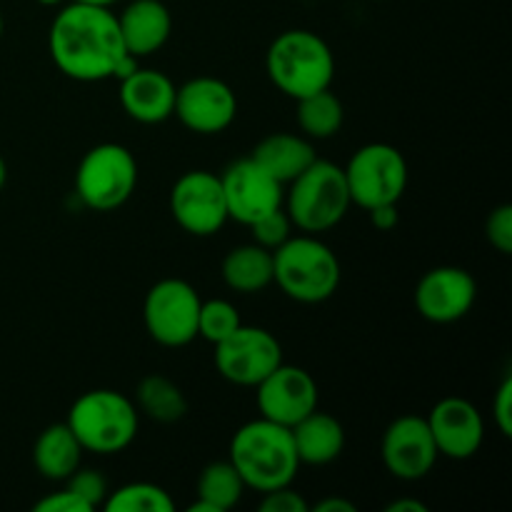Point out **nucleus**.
<instances>
[{
  "instance_id": "36",
  "label": "nucleus",
  "mask_w": 512,
  "mask_h": 512,
  "mask_svg": "<svg viewBox=\"0 0 512 512\" xmlns=\"http://www.w3.org/2000/svg\"><path fill=\"white\" fill-rule=\"evenodd\" d=\"M313 510L315 512H358L355 503H350V500H343V498H325L320 500Z\"/></svg>"
},
{
  "instance_id": "40",
  "label": "nucleus",
  "mask_w": 512,
  "mask_h": 512,
  "mask_svg": "<svg viewBox=\"0 0 512 512\" xmlns=\"http://www.w3.org/2000/svg\"><path fill=\"white\" fill-rule=\"evenodd\" d=\"M38 3L40 5H60V3H63V0H38Z\"/></svg>"
},
{
  "instance_id": "15",
  "label": "nucleus",
  "mask_w": 512,
  "mask_h": 512,
  "mask_svg": "<svg viewBox=\"0 0 512 512\" xmlns=\"http://www.w3.org/2000/svg\"><path fill=\"white\" fill-rule=\"evenodd\" d=\"M380 455L388 473L408 483L425 478L440 458L428 420L418 415H403L388 425Z\"/></svg>"
},
{
  "instance_id": "14",
  "label": "nucleus",
  "mask_w": 512,
  "mask_h": 512,
  "mask_svg": "<svg viewBox=\"0 0 512 512\" xmlns=\"http://www.w3.org/2000/svg\"><path fill=\"white\" fill-rule=\"evenodd\" d=\"M260 418L293 428L295 423L318 410V385L308 370L280 363L258 385Z\"/></svg>"
},
{
  "instance_id": "38",
  "label": "nucleus",
  "mask_w": 512,
  "mask_h": 512,
  "mask_svg": "<svg viewBox=\"0 0 512 512\" xmlns=\"http://www.w3.org/2000/svg\"><path fill=\"white\" fill-rule=\"evenodd\" d=\"M73 3H85V5H103V8H110L118 0H73Z\"/></svg>"
},
{
  "instance_id": "41",
  "label": "nucleus",
  "mask_w": 512,
  "mask_h": 512,
  "mask_svg": "<svg viewBox=\"0 0 512 512\" xmlns=\"http://www.w3.org/2000/svg\"><path fill=\"white\" fill-rule=\"evenodd\" d=\"M0 38H3V15H0Z\"/></svg>"
},
{
  "instance_id": "29",
  "label": "nucleus",
  "mask_w": 512,
  "mask_h": 512,
  "mask_svg": "<svg viewBox=\"0 0 512 512\" xmlns=\"http://www.w3.org/2000/svg\"><path fill=\"white\" fill-rule=\"evenodd\" d=\"M253 235H255V243L263 245V248L275 250L290 238V230H293V223H290L288 213L283 208L273 210V213L263 215V218L255 220L253 225Z\"/></svg>"
},
{
  "instance_id": "11",
  "label": "nucleus",
  "mask_w": 512,
  "mask_h": 512,
  "mask_svg": "<svg viewBox=\"0 0 512 512\" xmlns=\"http://www.w3.org/2000/svg\"><path fill=\"white\" fill-rule=\"evenodd\" d=\"M170 210L185 233L198 238L215 235L228 220L223 183L208 170H190L180 175L170 190Z\"/></svg>"
},
{
  "instance_id": "24",
  "label": "nucleus",
  "mask_w": 512,
  "mask_h": 512,
  "mask_svg": "<svg viewBox=\"0 0 512 512\" xmlns=\"http://www.w3.org/2000/svg\"><path fill=\"white\" fill-rule=\"evenodd\" d=\"M343 118V103L338 100V95L330 93V88L298 100V125L305 133V138H333L343 128Z\"/></svg>"
},
{
  "instance_id": "22",
  "label": "nucleus",
  "mask_w": 512,
  "mask_h": 512,
  "mask_svg": "<svg viewBox=\"0 0 512 512\" xmlns=\"http://www.w3.org/2000/svg\"><path fill=\"white\" fill-rule=\"evenodd\" d=\"M83 445L68 428V423H58L45 428L33 445V463L45 480H65L80 465Z\"/></svg>"
},
{
  "instance_id": "5",
  "label": "nucleus",
  "mask_w": 512,
  "mask_h": 512,
  "mask_svg": "<svg viewBox=\"0 0 512 512\" xmlns=\"http://www.w3.org/2000/svg\"><path fill=\"white\" fill-rule=\"evenodd\" d=\"M288 185L290 193L283 200L288 205L285 213H288L293 228L303 230L308 235L335 228L353 205L343 168L328 163V160L315 158Z\"/></svg>"
},
{
  "instance_id": "13",
  "label": "nucleus",
  "mask_w": 512,
  "mask_h": 512,
  "mask_svg": "<svg viewBox=\"0 0 512 512\" xmlns=\"http://www.w3.org/2000/svg\"><path fill=\"white\" fill-rule=\"evenodd\" d=\"M173 115H178L180 123L193 133H223L238 115V98L228 83L200 75L175 90Z\"/></svg>"
},
{
  "instance_id": "4",
  "label": "nucleus",
  "mask_w": 512,
  "mask_h": 512,
  "mask_svg": "<svg viewBox=\"0 0 512 512\" xmlns=\"http://www.w3.org/2000/svg\"><path fill=\"white\" fill-rule=\"evenodd\" d=\"M273 283L298 303H323L340 285V263L333 250L313 235H290L273 250Z\"/></svg>"
},
{
  "instance_id": "9",
  "label": "nucleus",
  "mask_w": 512,
  "mask_h": 512,
  "mask_svg": "<svg viewBox=\"0 0 512 512\" xmlns=\"http://www.w3.org/2000/svg\"><path fill=\"white\" fill-rule=\"evenodd\" d=\"M200 295L190 283L168 278L148 290L143 303L145 330L165 348H183L198 338Z\"/></svg>"
},
{
  "instance_id": "26",
  "label": "nucleus",
  "mask_w": 512,
  "mask_h": 512,
  "mask_svg": "<svg viewBox=\"0 0 512 512\" xmlns=\"http://www.w3.org/2000/svg\"><path fill=\"white\" fill-rule=\"evenodd\" d=\"M138 405L158 423H178L188 413V400L173 380L163 375H148L138 385Z\"/></svg>"
},
{
  "instance_id": "21",
  "label": "nucleus",
  "mask_w": 512,
  "mask_h": 512,
  "mask_svg": "<svg viewBox=\"0 0 512 512\" xmlns=\"http://www.w3.org/2000/svg\"><path fill=\"white\" fill-rule=\"evenodd\" d=\"M250 158L268 170L275 180L283 185L293 183L318 155H315L313 143L310 138L293 133H273L258 143Z\"/></svg>"
},
{
  "instance_id": "25",
  "label": "nucleus",
  "mask_w": 512,
  "mask_h": 512,
  "mask_svg": "<svg viewBox=\"0 0 512 512\" xmlns=\"http://www.w3.org/2000/svg\"><path fill=\"white\" fill-rule=\"evenodd\" d=\"M245 483L230 460L210 463L198 478V500L208 503L215 512H228L240 503Z\"/></svg>"
},
{
  "instance_id": "31",
  "label": "nucleus",
  "mask_w": 512,
  "mask_h": 512,
  "mask_svg": "<svg viewBox=\"0 0 512 512\" xmlns=\"http://www.w3.org/2000/svg\"><path fill=\"white\" fill-rule=\"evenodd\" d=\"M485 233H488L490 245H493L498 253H503V255L512 253V208L510 205H500V208H495L493 213L488 215Z\"/></svg>"
},
{
  "instance_id": "16",
  "label": "nucleus",
  "mask_w": 512,
  "mask_h": 512,
  "mask_svg": "<svg viewBox=\"0 0 512 512\" xmlns=\"http://www.w3.org/2000/svg\"><path fill=\"white\" fill-rule=\"evenodd\" d=\"M478 295L475 278L463 268L443 265L433 268L420 278L415 290V305L418 313L430 323H455L470 313Z\"/></svg>"
},
{
  "instance_id": "27",
  "label": "nucleus",
  "mask_w": 512,
  "mask_h": 512,
  "mask_svg": "<svg viewBox=\"0 0 512 512\" xmlns=\"http://www.w3.org/2000/svg\"><path fill=\"white\" fill-rule=\"evenodd\" d=\"M103 508L108 512H173L175 503L153 483H130L108 493Z\"/></svg>"
},
{
  "instance_id": "19",
  "label": "nucleus",
  "mask_w": 512,
  "mask_h": 512,
  "mask_svg": "<svg viewBox=\"0 0 512 512\" xmlns=\"http://www.w3.org/2000/svg\"><path fill=\"white\" fill-rule=\"evenodd\" d=\"M118 28L128 53L135 58L155 53L163 48L173 30L170 10L160 0H133L118 15Z\"/></svg>"
},
{
  "instance_id": "18",
  "label": "nucleus",
  "mask_w": 512,
  "mask_h": 512,
  "mask_svg": "<svg viewBox=\"0 0 512 512\" xmlns=\"http://www.w3.org/2000/svg\"><path fill=\"white\" fill-rule=\"evenodd\" d=\"M175 90L173 80L160 70L138 68L120 80V105L138 123H163L173 115Z\"/></svg>"
},
{
  "instance_id": "8",
  "label": "nucleus",
  "mask_w": 512,
  "mask_h": 512,
  "mask_svg": "<svg viewBox=\"0 0 512 512\" xmlns=\"http://www.w3.org/2000/svg\"><path fill=\"white\" fill-rule=\"evenodd\" d=\"M350 200L363 210L398 203L408 188V163L388 143L363 145L343 168Z\"/></svg>"
},
{
  "instance_id": "7",
  "label": "nucleus",
  "mask_w": 512,
  "mask_h": 512,
  "mask_svg": "<svg viewBox=\"0 0 512 512\" xmlns=\"http://www.w3.org/2000/svg\"><path fill=\"white\" fill-rule=\"evenodd\" d=\"M138 185V163L125 145L103 143L83 155L75 190L93 210H115L130 200Z\"/></svg>"
},
{
  "instance_id": "2",
  "label": "nucleus",
  "mask_w": 512,
  "mask_h": 512,
  "mask_svg": "<svg viewBox=\"0 0 512 512\" xmlns=\"http://www.w3.org/2000/svg\"><path fill=\"white\" fill-rule=\"evenodd\" d=\"M230 463L240 473L245 488L258 493L285 488L293 483L300 468L290 428L265 418L245 423L233 435Z\"/></svg>"
},
{
  "instance_id": "3",
  "label": "nucleus",
  "mask_w": 512,
  "mask_h": 512,
  "mask_svg": "<svg viewBox=\"0 0 512 512\" xmlns=\"http://www.w3.org/2000/svg\"><path fill=\"white\" fill-rule=\"evenodd\" d=\"M265 68L280 93L300 100L330 88L335 58L330 45L313 30H285L270 43Z\"/></svg>"
},
{
  "instance_id": "34",
  "label": "nucleus",
  "mask_w": 512,
  "mask_h": 512,
  "mask_svg": "<svg viewBox=\"0 0 512 512\" xmlns=\"http://www.w3.org/2000/svg\"><path fill=\"white\" fill-rule=\"evenodd\" d=\"M35 512H90L88 503H85L83 498H78L75 493H70L68 488L60 490V493H53L48 495V498H43L40 503H35Z\"/></svg>"
},
{
  "instance_id": "1",
  "label": "nucleus",
  "mask_w": 512,
  "mask_h": 512,
  "mask_svg": "<svg viewBox=\"0 0 512 512\" xmlns=\"http://www.w3.org/2000/svg\"><path fill=\"white\" fill-rule=\"evenodd\" d=\"M50 58L58 70L80 83L113 78L125 50L118 15L103 5L70 3L55 15L48 35Z\"/></svg>"
},
{
  "instance_id": "33",
  "label": "nucleus",
  "mask_w": 512,
  "mask_h": 512,
  "mask_svg": "<svg viewBox=\"0 0 512 512\" xmlns=\"http://www.w3.org/2000/svg\"><path fill=\"white\" fill-rule=\"evenodd\" d=\"M493 418H495V425H498L500 433H503L505 438H510L512 435V375H505V380L500 383L498 393H495Z\"/></svg>"
},
{
  "instance_id": "17",
  "label": "nucleus",
  "mask_w": 512,
  "mask_h": 512,
  "mask_svg": "<svg viewBox=\"0 0 512 512\" xmlns=\"http://www.w3.org/2000/svg\"><path fill=\"white\" fill-rule=\"evenodd\" d=\"M428 428L435 448L450 460H468L480 450L485 438V423L480 410L465 398H445L430 410Z\"/></svg>"
},
{
  "instance_id": "23",
  "label": "nucleus",
  "mask_w": 512,
  "mask_h": 512,
  "mask_svg": "<svg viewBox=\"0 0 512 512\" xmlns=\"http://www.w3.org/2000/svg\"><path fill=\"white\" fill-rule=\"evenodd\" d=\"M223 280L238 293H260L273 283V250L263 245H240L223 260Z\"/></svg>"
},
{
  "instance_id": "35",
  "label": "nucleus",
  "mask_w": 512,
  "mask_h": 512,
  "mask_svg": "<svg viewBox=\"0 0 512 512\" xmlns=\"http://www.w3.org/2000/svg\"><path fill=\"white\" fill-rule=\"evenodd\" d=\"M370 223L373 228H378L380 233H388L398 225V203H388V205H378V208H370Z\"/></svg>"
},
{
  "instance_id": "12",
  "label": "nucleus",
  "mask_w": 512,
  "mask_h": 512,
  "mask_svg": "<svg viewBox=\"0 0 512 512\" xmlns=\"http://www.w3.org/2000/svg\"><path fill=\"white\" fill-rule=\"evenodd\" d=\"M228 205V218L243 225H253L263 215L283 208L285 185L275 180L265 168H260L253 158L235 160L220 175Z\"/></svg>"
},
{
  "instance_id": "39",
  "label": "nucleus",
  "mask_w": 512,
  "mask_h": 512,
  "mask_svg": "<svg viewBox=\"0 0 512 512\" xmlns=\"http://www.w3.org/2000/svg\"><path fill=\"white\" fill-rule=\"evenodd\" d=\"M5 178H8V168H5V160H3V155H0V190H3Z\"/></svg>"
},
{
  "instance_id": "20",
  "label": "nucleus",
  "mask_w": 512,
  "mask_h": 512,
  "mask_svg": "<svg viewBox=\"0 0 512 512\" xmlns=\"http://www.w3.org/2000/svg\"><path fill=\"white\" fill-rule=\"evenodd\" d=\"M300 465H328L345 448V430L333 415L313 410L290 428Z\"/></svg>"
},
{
  "instance_id": "6",
  "label": "nucleus",
  "mask_w": 512,
  "mask_h": 512,
  "mask_svg": "<svg viewBox=\"0 0 512 512\" xmlns=\"http://www.w3.org/2000/svg\"><path fill=\"white\" fill-rule=\"evenodd\" d=\"M65 423L83 450L98 455L120 453L138 433V413L118 390H90L80 395Z\"/></svg>"
},
{
  "instance_id": "10",
  "label": "nucleus",
  "mask_w": 512,
  "mask_h": 512,
  "mask_svg": "<svg viewBox=\"0 0 512 512\" xmlns=\"http://www.w3.org/2000/svg\"><path fill=\"white\" fill-rule=\"evenodd\" d=\"M283 363V350L265 328H235L215 345V368L228 383L255 388Z\"/></svg>"
},
{
  "instance_id": "30",
  "label": "nucleus",
  "mask_w": 512,
  "mask_h": 512,
  "mask_svg": "<svg viewBox=\"0 0 512 512\" xmlns=\"http://www.w3.org/2000/svg\"><path fill=\"white\" fill-rule=\"evenodd\" d=\"M68 490L75 493L78 498H83L90 508H98L108 498V483H105L103 475L98 470H75L73 475H68Z\"/></svg>"
},
{
  "instance_id": "32",
  "label": "nucleus",
  "mask_w": 512,
  "mask_h": 512,
  "mask_svg": "<svg viewBox=\"0 0 512 512\" xmlns=\"http://www.w3.org/2000/svg\"><path fill=\"white\" fill-rule=\"evenodd\" d=\"M263 503H260V512H308L310 505L305 503V498H300V493L290 490V485L285 488H275L270 493H263Z\"/></svg>"
},
{
  "instance_id": "28",
  "label": "nucleus",
  "mask_w": 512,
  "mask_h": 512,
  "mask_svg": "<svg viewBox=\"0 0 512 512\" xmlns=\"http://www.w3.org/2000/svg\"><path fill=\"white\" fill-rule=\"evenodd\" d=\"M240 315L233 303L228 300H208L200 303L198 315V338L208 340V343L218 345L220 340L228 338L235 328H240Z\"/></svg>"
},
{
  "instance_id": "37",
  "label": "nucleus",
  "mask_w": 512,
  "mask_h": 512,
  "mask_svg": "<svg viewBox=\"0 0 512 512\" xmlns=\"http://www.w3.org/2000/svg\"><path fill=\"white\" fill-rule=\"evenodd\" d=\"M388 512H428V508H425L423 503H418V500H395V503H390L388 508H385Z\"/></svg>"
}]
</instances>
